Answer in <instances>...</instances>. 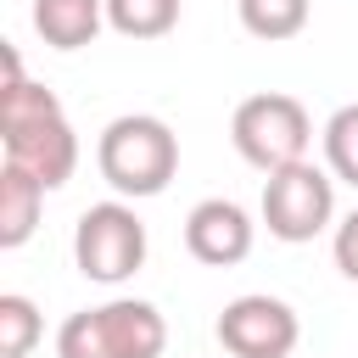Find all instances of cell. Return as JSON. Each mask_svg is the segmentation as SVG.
I'll return each instance as SVG.
<instances>
[{
  "instance_id": "cell-1",
  "label": "cell",
  "mask_w": 358,
  "mask_h": 358,
  "mask_svg": "<svg viewBox=\"0 0 358 358\" xmlns=\"http://www.w3.org/2000/svg\"><path fill=\"white\" fill-rule=\"evenodd\" d=\"M0 145H6V162L28 168L45 190H62L78 168V134L56 90L28 84L11 45H6V84H0Z\"/></svg>"
},
{
  "instance_id": "cell-2",
  "label": "cell",
  "mask_w": 358,
  "mask_h": 358,
  "mask_svg": "<svg viewBox=\"0 0 358 358\" xmlns=\"http://www.w3.org/2000/svg\"><path fill=\"white\" fill-rule=\"evenodd\" d=\"M95 168L101 179L123 196V201H145L162 196L168 179L179 173V134L151 117V112H123L101 129L95 140Z\"/></svg>"
},
{
  "instance_id": "cell-3",
  "label": "cell",
  "mask_w": 358,
  "mask_h": 358,
  "mask_svg": "<svg viewBox=\"0 0 358 358\" xmlns=\"http://www.w3.org/2000/svg\"><path fill=\"white\" fill-rule=\"evenodd\" d=\"M168 319L157 302L112 296L101 308H78L56 330V358H162Z\"/></svg>"
},
{
  "instance_id": "cell-4",
  "label": "cell",
  "mask_w": 358,
  "mask_h": 358,
  "mask_svg": "<svg viewBox=\"0 0 358 358\" xmlns=\"http://www.w3.org/2000/svg\"><path fill=\"white\" fill-rule=\"evenodd\" d=\"M229 140L235 151L257 168V173H274V168H291L308 157V140H313V117L296 95L285 90H263V95H246L229 117Z\"/></svg>"
},
{
  "instance_id": "cell-5",
  "label": "cell",
  "mask_w": 358,
  "mask_h": 358,
  "mask_svg": "<svg viewBox=\"0 0 358 358\" xmlns=\"http://www.w3.org/2000/svg\"><path fill=\"white\" fill-rule=\"evenodd\" d=\"M73 263L95 285H123L129 274H140L145 268V224H140V213L123 196L84 207L78 229H73Z\"/></svg>"
},
{
  "instance_id": "cell-6",
  "label": "cell",
  "mask_w": 358,
  "mask_h": 358,
  "mask_svg": "<svg viewBox=\"0 0 358 358\" xmlns=\"http://www.w3.org/2000/svg\"><path fill=\"white\" fill-rule=\"evenodd\" d=\"M263 224L285 246H302V241L324 235L336 224V173L313 168L308 157L291 162V168H274L263 179Z\"/></svg>"
},
{
  "instance_id": "cell-7",
  "label": "cell",
  "mask_w": 358,
  "mask_h": 358,
  "mask_svg": "<svg viewBox=\"0 0 358 358\" xmlns=\"http://www.w3.org/2000/svg\"><path fill=\"white\" fill-rule=\"evenodd\" d=\"M213 336L229 358H291L302 341V319L291 302H280L268 291H246V296L224 302Z\"/></svg>"
},
{
  "instance_id": "cell-8",
  "label": "cell",
  "mask_w": 358,
  "mask_h": 358,
  "mask_svg": "<svg viewBox=\"0 0 358 358\" xmlns=\"http://www.w3.org/2000/svg\"><path fill=\"white\" fill-rule=\"evenodd\" d=\"M252 241H257V224H252V213H246L241 201H229V196H207V201H196L190 218H185V252H190L196 263H207V268H235V263H246V257H252Z\"/></svg>"
},
{
  "instance_id": "cell-9",
  "label": "cell",
  "mask_w": 358,
  "mask_h": 358,
  "mask_svg": "<svg viewBox=\"0 0 358 358\" xmlns=\"http://www.w3.org/2000/svg\"><path fill=\"white\" fill-rule=\"evenodd\" d=\"M34 28L50 50H84L106 28V0H34Z\"/></svg>"
},
{
  "instance_id": "cell-10",
  "label": "cell",
  "mask_w": 358,
  "mask_h": 358,
  "mask_svg": "<svg viewBox=\"0 0 358 358\" xmlns=\"http://www.w3.org/2000/svg\"><path fill=\"white\" fill-rule=\"evenodd\" d=\"M39 207H45V185H39L28 168L6 162V168H0V246H6V252L22 246V241L39 229Z\"/></svg>"
},
{
  "instance_id": "cell-11",
  "label": "cell",
  "mask_w": 358,
  "mask_h": 358,
  "mask_svg": "<svg viewBox=\"0 0 358 358\" xmlns=\"http://www.w3.org/2000/svg\"><path fill=\"white\" fill-rule=\"evenodd\" d=\"M235 11H241V28H246L252 39L280 45V39H296V34L308 28L313 0H235Z\"/></svg>"
},
{
  "instance_id": "cell-12",
  "label": "cell",
  "mask_w": 358,
  "mask_h": 358,
  "mask_svg": "<svg viewBox=\"0 0 358 358\" xmlns=\"http://www.w3.org/2000/svg\"><path fill=\"white\" fill-rule=\"evenodd\" d=\"M106 28L123 39H162L179 28V0H106Z\"/></svg>"
},
{
  "instance_id": "cell-13",
  "label": "cell",
  "mask_w": 358,
  "mask_h": 358,
  "mask_svg": "<svg viewBox=\"0 0 358 358\" xmlns=\"http://www.w3.org/2000/svg\"><path fill=\"white\" fill-rule=\"evenodd\" d=\"M39 336H45L39 308H34L22 291H6V296H0V358H28Z\"/></svg>"
},
{
  "instance_id": "cell-14",
  "label": "cell",
  "mask_w": 358,
  "mask_h": 358,
  "mask_svg": "<svg viewBox=\"0 0 358 358\" xmlns=\"http://www.w3.org/2000/svg\"><path fill=\"white\" fill-rule=\"evenodd\" d=\"M324 168L341 185L358 190V101L330 112V123H324Z\"/></svg>"
},
{
  "instance_id": "cell-15",
  "label": "cell",
  "mask_w": 358,
  "mask_h": 358,
  "mask_svg": "<svg viewBox=\"0 0 358 358\" xmlns=\"http://www.w3.org/2000/svg\"><path fill=\"white\" fill-rule=\"evenodd\" d=\"M330 252H336V268H341V274L358 285V207H352V213L336 224V241H330Z\"/></svg>"
}]
</instances>
